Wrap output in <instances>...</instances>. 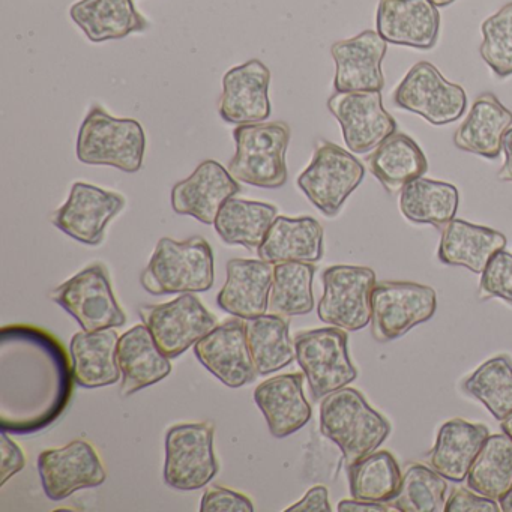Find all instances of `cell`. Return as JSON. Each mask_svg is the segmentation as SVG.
Returning a JSON list of instances; mask_svg holds the SVG:
<instances>
[{"mask_svg": "<svg viewBox=\"0 0 512 512\" xmlns=\"http://www.w3.org/2000/svg\"><path fill=\"white\" fill-rule=\"evenodd\" d=\"M251 359L259 376L275 373L296 358L290 325L283 316L263 314L245 322Z\"/></svg>", "mask_w": 512, "mask_h": 512, "instance_id": "obj_34", "label": "cell"}, {"mask_svg": "<svg viewBox=\"0 0 512 512\" xmlns=\"http://www.w3.org/2000/svg\"><path fill=\"white\" fill-rule=\"evenodd\" d=\"M118 364L122 374L121 397L124 398L161 382L172 371L170 359L161 352L145 323L119 337Z\"/></svg>", "mask_w": 512, "mask_h": 512, "instance_id": "obj_24", "label": "cell"}, {"mask_svg": "<svg viewBox=\"0 0 512 512\" xmlns=\"http://www.w3.org/2000/svg\"><path fill=\"white\" fill-rule=\"evenodd\" d=\"M376 28L388 44L431 50L439 41V8L430 0H379Z\"/></svg>", "mask_w": 512, "mask_h": 512, "instance_id": "obj_21", "label": "cell"}, {"mask_svg": "<svg viewBox=\"0 0 512 512\" xmlns=\"http://www.w3.org/2000/svg\"><path fill=\"white\" fill-rule=\"evenodd\" d=\"M70 16L91 43L124 40L149 28L133 0H79Z\"/></svg>", "mask_w": 512, "mask_h": 512, "instance_id": "obj_29", "label": "cell"}, {"mask_svg": "<svg viewBox=\"0 0 512 512\" xmlns=\"http://www.w3.org/2000/svg\"><path fill=\"white\" fill-rule=\"evenodd\" d=\"M314 274V263H277L269 293L268 313L283 317L310 314L314 308Z\"/></svg>", "mask_w": 512, "mask_h": 512, "instance_id": "obj_36", "label": "cell"}, {"mask_svg": "<svg viewBox=\"0 0 512 512\" xmlns=\"http://www.w3.org/2000/svg\"><path fill=\"white\" fill-rule=\"evenodd\" d=\"M290 136L286 122L238 125L233 131L236 154L229 163L230 175L242 184L266 190L284 187L289 179L286 154Z\"/></svg>", "mask_w": 512, "mask_h": 512, "instance_id": "obj_4", "label": "cell"}, {"mask_svg": "<svg viewBox=\"0 0 512 512\" xmlns=\"http://www.w3.org/2000/svg\"><path fill=\"white\" fill-rule=\"evenodd\" d=\"M463 389L481 401L488 412L502 421L512 413V362L509 356L499 355L485 361L466 382Z\"/></svg>", "mask_w": 512, "mask_h": 512, "instance_id": "obj_38", "label": "cell"}, {"mask_svg": "<svg viewBox=\"0 0 512 512\" xmlns=\"http://www.w3.org/2000/svg\"><path fill=\"white\" fill-rule=\"evenodd\" d=\"M77 158L88 166H110L125 173L143 167L146 134L136 119L113 118L103 107L92 106L77 136Z\"/></svg>", "mask_w": 512, "mask_h": 512, "instance_id": "obj_5", "label": "cell"}, {"mask_svg": "<svg viewBox=\"0 0 512 512\" xmlns=\"http://www.w3.org/2000/svg\"><path fill=\"white\" fill-rule=\"evenodd\" d=\"M340 512H389L391 506H386V503L367 502V500H341L337 506Z\"/></svg>", "mask_w": 512, "mask_h": 512, "instance_id": "obj_46", "label": "cell"}, {"mask_svg": "<svg viewBox=\"0 0 512 512\" xmlns=\"http://www.w3.org/2000/svg\"><path fill=\"white\" fill-rule=\"evenodd\" d=\"M479 299L499 298L512 305V254L505 250L491 257L482 272Z\"/></svg>", "mask_w": 512, "mask_h": 512, "instance_id": "obj_41", "label": "cell"}, {"mask_svg": "<svg viewBox=\"0 0 512 512\" xmlns=\"http://www.w3.org/2000/svg\"><path fill=\"white\" fill-rule=\"evenodd\" d=\"M271 71L259 59H251L224 74L218 113L227 124L247 125L268 121Z\"/></svg>", "mask_w": 512, "mask_h": 512, "instance_id": "obj_18", "label": "cell"}, {"mask_svg": "<svg viewBox=\"0 0 512 512\" xmlns=\"http://www.w3.org/2000/svg\"><path fill=\"white\" fill-rule=\"evenodd\" d=\"M331 503H329L328 488L323 485H316L310 488L305 494L304 499L289 506L286 512H331Z\"/></svg>", "mask_w": 512, "mask_h": 512, "instance_id": "obj_45", "label": "cell"}, {"mask_svg": "<svg viewBox=\"0 0 512 512\" xmlns=\"http://www.w3.org/2000/svg\"><path fill=\"white\" fill-rule=\"evenodd\" d=\"M364 176V164L355 155L328 140H319L310 166L296 184L325 217L334 218Z\"/></svg>", "mask_w": 512, "mask_h": 512, "instance_id": "obj_6", "label": "cell"}, {"mask_svg": "<svg viewBox=\"0 0 512 512\" xmlns=\"http://www.w3.org/2000/svg\"><path fill=\"white\" fill-rule=\"evenodd\" d=\"M479 55L500 79L512 76V2L488 17L481 26Z\"/></svg>", "mask_w": 512, "mask_h": 512, "instance_id": "obj_40", "label": "cell"}, {"mask_svg": "<svg viewBox=\"0 0 512 512\" xmlns=\"http://www.w3.org/2000/svg\"><path fill=\"white\" fill-rule=\"evenodd\" d=\"M200 364L229 388H241L256 380L247 329L242 319L227 320L194 344Z\"/></svg>", "mask_w": 512, "mask_h": 512, "instance_id": "obj_17", "label": "cell"}, {"mask_svg": "<svg viewBox=\"0 0 512 512\" xmlns=\"http://www.w3.org/2000/svg\"><path fill=\"white\" fill-rule=\"evenodd\" d=\"M118 332H77L71 340L74 379L83 388H103L121 379L118 364Z\"/></svg>", "mask_w": 512, "mask_h": 512, "instance_id": "obj_30", "label": "cell"}, {"mask_svg": "<svg viewBox=\"0 0 512 512\" xmlns=\"http://www.w3.org/2000/svg\"><path fill=\"white\" fill-rule=\"evenodd\" d=\"M202 512H253L254 505L247 496L230 488L212 485L205 491L200 503Z\"/></svg>", "mask_w": 512, "mask_h": 512, "instance_id": "obj_42", "label": "cell"}, {"mask_svg": "<svg viewBox=\"0 0 512 512\" xmlns=\"http://www.w3.org/2000/svg\"><path fill=\"white\" fill-rule=\"evenodd\" d=\"M505 247V235L497 230L454 218L442 229L437 257L443 265L463 266L482 274L491 257Z\"/></svg>", "mask_w": 512, "mask_h": 512, "instance_id": "obj_28", "label": "cell"}, {"mask_svg": "<svg viewBox=\"0 0 512 512\" xmlns=\"http://www.w3.org/2000/svg\"><path fill=\"white\" fill-rule=\"evenodd\" d=\"M500 511L512 512V488L499 500Z\"/></svg>", "mask_w": 512, "mask_h": 512, "instance_id": "obj_48", "label": "cell"}, {"mask_svg": "<svg viewBox=\"0 0 512 512\" xmlns=\"http://www.w3.org/2000/svg\"><path fill=\"white\" fill-rule=\"evenodd\" d=\"M241 193V184L229 169L215 160H206L193 175L178 182L172 190V208L178 215H190L200 223H215L221 206Z\"/></svg>", "mask_w": 512, "mask_h": 512, "instance_id": "obj_20", "label": "cell"}, {"mask_svg": "<svg viewBox=\"0 0 512 512\" xmlns=\"http://www.w3.org/2000/svg\"><path fill=\"white\" fill-rule=\"evenodd\" d=\"M140 283L154 296L208 292L214 286V251L202 236L160 239Z\"/></svg>", "mask_w": 512, "mask_h": 512, "instance_id": "obj_3", "label": "cell"}, {"mask_svg": "<svg viewBox=\"0 0 512 512\" xmlns=\"http://www.w3.org/2000/svg\"><path fill=\"white\" fill-rule=\"evenodd\" d=\"M490 431L485 425L455 418L445 422L437 433L436 443L428 452L431 467L446 481L463 482L469 475Z\"/></svg>", "mask_w": 512, "mask_h": 512, "instance_id": "obj_25", "label": "cell"}, {"mask_svg": "<svg viewBox=\"0 0 512 512\" xmlns=\"http://www.w3.org/2000/svg\"><path fill=\"white\" fill-rule=\"evenodd\" d=\"M431 4L437 8H445L448 5L454 4L455 0H430Z\"/></svg>", "mask_w": 512, "mask_h": 512, "instance_id": "obj_50", "label": "cell"}, {"mask_svg": "<svg viewBox=\"0 0 512 512\" xmlns=\"http://www.w3.org/2000/svg\"><path fill=\"white\" fill-rule=\"evenodd\" d=\"M500 428H502L503 433L512 440V413H509L505 419L500 421Z\"/></svg>", "mask_w": 512, "mask_h": 512, "instance_id": "obj_49", "label": "cell"}, {"mask_svg": "<svg viewBox=\"0 0 512 512\" xmlns=\"http://www.w3.org/2000/svg\"><path fill=\"white\" fill-rule=\"evenodd\" d=\"M460 203V194L448 182L422 178L409 182L400 191L401 214L415 224H430L443 229L454 220Z\"/></svg>", "mask_w": 512, "mask_h": 512, "instance_id": "obj_33", "label": "cell"}, {"mask_svg": "<svg viewBox=\"0 0 512 512\" xmlns=\"http://www.w3.org/2000/svg\"><path fill=\"white\" fill-rule=\"evenodd\" d=\"M322 224L313 217H277L257 254L260 260L317 263L323 257Z\"/></svg>", "mask_w": 512, "mask_h": 512, "instance_id": "obj_27", "label": "cell"}, {"mask_svg": "<svg viewBox=\"0 0 512 512\" xmlns=\"http://www.w3.org/2000/svg\"><path fill=\"white\" fill-rule=\"evenodd\" d=\"M0 452H2V476H0V485L7 484L10 478L19 473L26 466L25 454L17 446L13 439H10L7 431L0 433Z\"/></svg>", "mask_w": 512, "mask_h": 512, "instance_id": "obj_44", "label": "cell"}, {"mask_svg": "<svg viewBox=\"0 0 512 512\" xmlns=\"http://www.w3.org/2000/svg\"><path fill=\"white\" fill-rule=\"evenodd\" d=\"M50 299L70 313L83 331H103L127 323V316L116 302L109 271L103 263H92L53 289Z\"/></svg>", "mask_w": 512, "mask_h": 512, "instance_id": "obj_9", "label": "cell"}, {"mask_svg": "<svg viewBox=\"0 0 512 512\" xmlns=\"http://www.w3.org/2000/svg\"><path fill=\"white\" fill-rule=\"evenodd\" d=\"M44 493L59 502L83 488L100 487L107 472L100 455L86 440H74L64 448L47 449L38 457Z\"/></svg>", "mask_w": 512, "mask_h": 512, "instance_id": "obj_16", "label": "cell"}, {"mask_svg": "<svg viewBox=\"0 0 512 512\" xmlns=\"http://www.w3.org/2000/svg\"><path fill=\"white\" fill-rule=\"evenodd\" d=\"M329 112L343 131L344 143L353 154H367L397 131V122L386 112L380 91L335 92Z\"/></svg>", "mask_w": 512, "mask_h": 512, "instance_id": "obj_14", "label": "cell"}, {"mask_svg": "<svg viewBox=\"0 0 512 512\" xmlns=\"http://www.w3.org/2000/svg\"><path fill=\"white\" fill-rule=\"evenodd\" d=\"M73 367L64 346L43 329L0 331V428L32 434L52 425L70 404Z\"/></svg>", "mask_w": 512, "mask_h": 512, "instance_id": "obj_1", "label": "cell"}, {"mask_svg": "<svg viewBox=\"0 0 512 512\" xmlns=\"http://www.w3.org/2000/svg\"><path fill=\"white\" fill-rule=\"evenodd\" d=\"M512 113L491 92L479 95L454 134L455 148L487 160L502 152L503 136L511 128Z\"/></svg>", "mask_w": 512, "mask_h": 512, "instance_id": "obj_26", "label": "cell"}, {"mask_svg": "<svg viewBox=\"0 0 512 512\" xmlns=\"http://www.w3.org/2000/svg\"><path fill=\"white\" fill-rule=\"evenodd\" d=\"M347 475L353 499L386 505L397 496L403 481L400 466L388 451H374L367 455L347 467Z\"/></svg>", "mask_w": 512, "mask_h": 512, "instance_id": "obj_37", "label": "cell"}, {"mask_svg": "<svg viewBox=\"0 0 512 512\" xmlns=\"http://www.w3.org/2000/svg\"><path fill=\"white\" fill-rule=\"evenodd\" d=\"M437 310L436 290L409 281H382L371 295V335L379 343L397 340L428 322Z\"/></svg>", "mask_w": 512, "mask_h": 512, "instance_id": "obj_8", "label": "cell"}, {"mask_svg": "<svg viewBox=\"0 0 512 512\" xmlns=\"http://www.w3.org/2000/svg\"><path fill=\"white\" fill-rule=\"evenodd\" d=\"M392 101L398 109L421 116L431 125H448L463 116L467 95L448 82L430 62H418L395 88Z\"/></svg>", "mask_w": 512, "mask_h": 512, "instance_id": "obj_12", "label": "cell"}, {"mask_svg": "<svg viewBox=\"0 0 512 512\" xmlns=\"http://www.w3.org/2000/svg\"><path fill=\"white\" fill-rule=\"evenodd\" d=\"M497 500L482 494L470 493L466 488H455L445 503V512H499Z\"/></svg>", "mask_w": 512, "mask_h": 512, "instance_id": "obj_43", "label": "cell"}, {"mask_svg": "<svg viewBox=\"0 0 512 512\" xmlns=\"http://www.w3.org/2000/svg\"><path fill=\"white\" fill-rule=\"evenodd\" d=\"M305 374H281L265 380L254 391V400L277 439L301 430L311 419V406L304 394Z\"/></svg>", "mask_w": 512, "mask_h": 512, "instance_id": "obj_23", "label": "cell"}, {"mask_svg": "<svg viewBox=\"0 0 512 512\" xmlns=\"http://www.w3.org/2000/svg\"><path fill=\"white\" fill-rule=\"evenodd\" d=\"M368 169L389 194L427 173L428 161L418 143L404 133H392L367 158Z\"/></svg>", "mask_w": 512, "mask_h": 512, "instance_id": "obj_31", "label": "cell"}, {"mask_svg": "<svg viewBox=\"0 0 512 512\" xmlns=\"http://www.w3.org/2000/svg\"><path fill=\"white\" fill-rule=\"evenodd\" d=\"M274 266L265 260L232 259L217 302L221 310L242 320L268 313Z\"/></svg>", "mask_w": 512, "mask_h": 512, "instance_id": "obj_22", "label": "cell"}, {"mask_svg": "<svg viewBox=\"0 0 512 512\" xmlns=\"http://www.w3.org/2000/svg\"><path fill=\"white\" fill-rule=\"evenodd\" d=\"M388 43L377 31H364L349 40L332 44L337 92L382 91L385 88L382 62Z\"/></svg>", "mask_w": 512, "mask_h": 512, "instance_id": "obj_19", "label": "cell"}, {"mask_svg": "<svg viewBox=\"0 0 512 512\" xmlns=\"http://www.w3.org/2000/svg\"><path fill=\"white\" fill-rule=\"evenodd\" d=\"M139 316L169 359L187 352L218 326L217 317L193 293H184L167 304L140 307Z\"/></svg>", "mask_w": 512, "mask_h": 512, "instance_id": "obj_13", "label": "cell"}, {"mask_svg": "<svg viewBox=\"0 0 512 512\" xmlns=\"http://www.w3.org/2000/svg\"><path fill=\"white\" fill-rule=\"evenodd\" d=\"M347 341L346 331L337 326L296 335V361L307 377L314 400L346 388L358 377V370L350 361Z\"/></svg>", "mask_w": 512, "mask_h": 512, "instance_id": "obj_7", "label": "cell"}, {"mask_svg": "<svg viewBox=\"0 0 512 512\" xmlns=\"http://www.w3.org/2000/svg\"><path fill=\"white\" fill-rule=\"evenodd\" d=\"M322 280L319 319L346 332L367 328L371 323L376 272L367 266L335 265L323 272Z\"/></svg>", "mask_w": 512, "mask_h": 512, "instance_id": "obj_10", "label": "cell"}, {"mask_svg": "<svg viewBox=\"0 0 512 512\" xmlns=\"http://www.w3.org/2000/svg\"><path fill=\"white\" fill-rule=\"evenodd\" d=\"M320 431L340 448L346 467L377 451L388 439L391 425L361 392L341 388L320 404Z\"/></svg>", "mask_w": 512, "mask_h": 512, "instance_id": "obj_2", "label": "cell"}, {"mask_svg": "<svg viewBox=\"0 0 512 512\" xmlns=\"http://www.w3.org/2000/svg\"><path fill=\"white\" fill-rule=\"evenodd\" d=\"M470 490L500 500L512 488V440L490 434L467 475Z\"/></svg>", "mask_w": 512, "mask_h": 512, "instance_id": "obj_35", "label": "cell"}, {"mask_svg": "<svg viewBox=\"0 0 512 512\" xmlns=\"http://www.w3.org/2000/svg\"><path fill=\"white\" fill-rule=\"evenodd\" d=\"M277 217L278 209L271 203L232 197L221 206L214 227L227 245H241L253 251L259 250Z\"/></svg>", "mask_w": 512, "mask_h": 512, "instance_id": "obj_32", "label": "cell"}, {"mask_svg": "<svg viewBox=\"0 0 512 512\" xmlns=\"http://www.w3.org/2000/svg\"><path fill=\"white\" fill-rule=\"evenodd\" d=\"M212 422L181 424L166 434L164 481L181 491L200 490L215 478L218 461L214 452Z\"/></svg>", "mask_w": 512, "mask_h": 512, "instance_id": "obj_11", "label": "cell"}, {"mask_svg": "<svg viewBox=\"0 0 512 512\" xmlns=\"http://www.w3.org/2000/svg\"><path fill=\"white\" fill-rule=\"evenodd\" d=\"M448 484L433 467L412 463L404 469L397 496L388 503L400 512L445 511Z\"/></svg>", "mask_w": 512, "mask_h": 512, "instance_id": "obj_39", "label": "cell"}, {"mask_svg": "<svg viewBox=\"0 0 512 512\" xmlns=\"http://www.w3.org/2000/svg\"><path fill=\"white\" fill-rule=\"evenodd\" d=\"M502 151L505 152V163L497 178L503 182H512V127L503 136Z\"/></svg>", "mask_w": 512, "mask_h": 512, "instance_id": "obj_47", "label": "cell"}, {"mask_svg": "<svg viewBox=\"0 0 512 512\" xmlns=\"http://www.w3.org/2000/svg\"><path fill=\"white\" fill-rule=\"evenodd\" d=\"M121 194L86 182H76L65 205L53 212V226L80 244L97 247L104 241L110 221L125 208Z\"/></svg>", "mask_w": 512, "mask_h": 512, "instance_id": "obj_15", "label": "cell"}]
</instances>
